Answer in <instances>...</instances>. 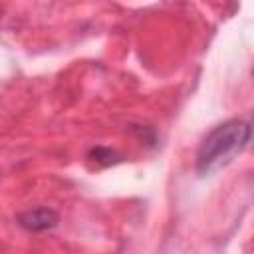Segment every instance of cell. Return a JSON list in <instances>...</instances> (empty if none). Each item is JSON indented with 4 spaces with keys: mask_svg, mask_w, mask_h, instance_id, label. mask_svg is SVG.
I'll return each instance as SVG.
<instances>
[{
    "mask_svg": "<svg viewBox=\"0 0 254 254\" xmlns=\"http://www.w3.org/2000/svg\"><path fill=\"white\" fill-rule=\"evenodd\" d=\"M252 137V123L248 119H228L206 133L196 151V171L210 175L228 165L240 155Z\"/></svg>",
    "mask_w": 254,
    "mask_h": 254,
    "instance_id": "obj_1",
    "label": "cell"
},
{
    "mask_svg": "<svg viewBox=\"0 0 254 254\" xmlns=\"http://www.w3.org/2000/svg\"><path fill=\"white\" fill-rule=\"evenodd\" d=\"M16 222L28 232H46L58 226L60 216L50 206H32L16 214Z\"/></svg>",
    "mask_w": 254,
    "mask_h": 254,
    "instance_id": "obj_2",
    "label": "cell"
},
{
    "mask_svg": "<svg viewBox=\"0 0 254 254\" xmlns=\"http://www.w3.org/2000/svg\"><path fill=\"white\" fill-rule=\"evenodd\" d=\"M87 159L91 163H95V167H109V165H115L121 161L119 153L109 147H91L87 151Z\"/></svg>",
    "mask_w": 254,
    "mask_h": 254,
    "instance_id": "obj_3",
    "label": "cell"
}]
</instances>
